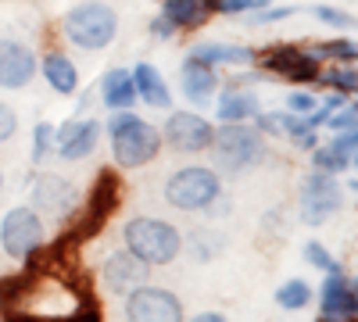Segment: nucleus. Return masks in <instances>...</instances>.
<instances>
[{
	"label": "nucleus",
	"mask_w": 358,
	"mask_h": 322,
	"mask_svg": "<svg viewBox=\"0 0 358 322\" xmlns=\"http://www.w3.org/2000/svg\"><path fill=\"white\" fill-rule=\"evenodd\" d=\"M108 133H111V151H115V161L118 165L140 168V165L158 158L162 136H158V129L147 122V119H140V115L118 111L115 119L108 122Z\"/></svg>",
	"instance_id": "1"
},
{
	"label": "nucleus",
	"mask_w": 358,
	"mask_h": 322,
	"mask_svg": "<svg viewBox=\"0 0 358 322\" xmlns=\"http://www.w3.org/2000/svg\"><path fill=\"white\" fill-rule=\"evenodd\" d=\"M118 33V18L108 4L101 0H86V4H76L65 15V36L83 47V50H104Z\"/></svg>",
	"instance_id": "2"
},
{
	"label": "nucleus",
	"mask_w": 358,
	"mask_h": 322,
	"mask_svg": "<svg viewBox=\"0 0 358 322\" xmlns=\"http://www.w3.org/2000/svg\"><path fill=\"white\" fill-rule=\"evenodd\" d=\"M126 251H133L140 261L147 265H165L179 254L183 247V237H179V229L162 222V219H133L126 226Z\"/></svg>",
	"instance_id": "3"
},
{
	"label": "nucleus",
	"mask_w": 358,
	"mask_h": 322,
	"mask_svg": "<svg viewBox=\"0 0 358 322\" xmlns=\"http://www.w3.org/2000/svg\"><path fill=\"white\" fill-rule=\"evenodd\" d=\"M212 147L219 158V168L226 172H244L251 165H258V158L265 154L262 133L244 126V122H222V129H215Z\"/></svg>",
	"instance_id": "4"
},
{
	"label": "nucleus",
	"mask_w": 358,
	"mask_h": 322,
	"mask_svg": "<svg viewBox=\"0 0 358 322\" xmlns=\"http://www.w3.org/2000/svg\"><path fill=\"white\" fill-rule=\"evenodd\" d=\"M219 175L212 168H201V165H187L169 175L165 183V200L179 212H197V208H208L215 197H219Z\"/></svg>",
	"instance_id": "5"
},
{
	"label": "nucleus",
	"mask_w": 358,
	"mask_h": 322,
	"mask_svg": "<svg viewBox=\"0 0 358 322\" xmlns=\"http://www.w3.org/2000/svg\"><path fill=\"white\" fill-rule=\"evenodd\" d=\"M0 244L11 258H33L43 247V219L36 208H11L0 222Z\"/></svg>",
	"instance_id": "6"
},
{
	"label": "nucleus",
	"mask_w": 358,
	"mask_h": 322,
	"mask_svg": "<svg viewBox=\"0 0 358 322\" xmlns=\"http://www.w3.org/2000/svg\"><path fill=\"white\" fill-rule=\"evenodd\" d=\"M297 200H301V219L308 226H319V222H326V215L337 212L344 204V193H341V186H337V180L330 172L315 168L312 175L301 180V193H297Z\"/></svg>",
	"instance_id": "7"
},
{
	"label": "nucleus",
	"mask_w": 358,
	"mask_h": 322,
	"mask_svg": "<svg viewBox=\"0 0 358 322\" xmlns=\"http://www.w3.org/2000/svg\"><path fill=\"white\" fill-rule=\"evenodd\" d=\"M126 319L129 322H183V305H179L172 290L136 286V290H129Z\"/></svg>",
	"instance_id": "8"
},
{
	"label": "nucleus",
	"mask_w": 358,
	"mask_h": 322,
	"mask_svg": "<svg viewBox=\"0 0 358 322\" xmlns=\"http://www.w3.org/2000/svg\"><path fill=\"white\" fill-rule=\"evenodd\" d=\"M118 197H122V183H118V175L111 168H104L97 175V183H94V193H90V204H86V215L79 222V233H76V240H86V237H94V233L104 229V222L115 215L118 208Z\"/></svg>",
	"instance_id": "9"
},
{
	"label": "nucleus",
	"mask_w": 358,
	"mask_h": 322,
	"mask_svg": "<svg viewBox=\"0 0 358 322\" xmlns=\"http://www.w3.org/2000/svg\"><path fill=\"white\" fill-rule=\"evenodd\" d=\"M262 65L268 72H276L290 82H315L319 79V61H315V54L312 50H301V47H294V43H276V47H268L262 54Z\"/></svg>",
	"instance_id": "10"
},
{
	"label": "nucleus",
	"mask_w": 358,
	"mask_h": 322,
	"mask_svg": "<svg viewBox=\"0 0 358 322\" xmlns=\"http://www.w3.org/2000/svg\"><path fill=\"white\" fill-rule=\"evenodd\" d=\"M212 136H215L212 122L201 119V115H194V111H176L172 119L165 122V140L172 143L176 151H183V154H197L204 147H212Z\"/></svg>",
	"instance_id": "11"
},
{
	"label": "nucleus",
	"mask_w": 358,
	"mask_h": 322,
	"mask_svg": "<svg viewBox=\"0 0 358 322\" xmlns=\"http://www.w3.org/2000/svg\"><path fill=\"white\" fill-rule=\"evenodd\" d=\"M36 75V54L18 40H0V90H22Z\"/></svg>",
	"instance_id": "12"
},
{
	"label": "nucleus",
	"mask_w": 358,
	"mask_h": 322,
	"mask_svg": "<svg viewBox=\"0 0 358 322\" xmlns=\"http://www.w3.org/2000/svg\"><path fill=\"white\" fill-rule=\"evenodd\" d=\"M355 319H358L355 286L341 272H330L322 283V322H355Z\"/></svg>",
	"instance_id": "13"
},
{
	"label": "nucleus",
	"mask_w": 358,
	"mask_h": 322,
	"mask_svg": "<svg viewBox=\"0 0 358 322\" xmlns=\"http://www.w3.org/2000/svg\"><path fill=\"white\" fill-rule=\"evenodd\" d=\"M97 136H101V126H97L94 119H76V122H65L62 129L54 133L57 158H65V161H79V158H86L90 151L97 147Z\"/></svg>",
	"instance_id": "14"
},
{
	"label": "nucleus",
	"mask_w": 358,
	"mask_h": 322,
	"mask_svg": "<svg viewBox=\"0 0 358 322\" xmlns=\"http://www.w3.org/2000/svg\"><path fill=\"white\" fill-rule=\"evenodd\" d=\"M147 261H140L133 251H118L104 261V283L115 290V294H129V290L147 283Z\"/></svg>",
	"instance_id": "15"
},
{
	"label": "nucleus",
	"mask_w": 358,
	"mask_h": 322,
	"mask_svg": "<svg viewBox=\"0 0 358 322\" xmlns=\"http://www.w3.org/2000/svg\"><path fill=\"white\" fill-rule=\"evenodd\" d=\"M33 204L43 215L65 219L72 212V204H76V190H72L69 180H62V175H40L36 186H33Z\"/></svg>",
	"instance_id": "16"
},
{
	"label": "nucleus",
	"mask_w": 358,
	"mask_h": 322,
	"mask_svg": "<svg viewBox=\"0 0 358 322\" xmlns=\"http://www.w3.org/2000/svg\"><path fill=\"white\" fill-rule=\"evenodd\" d=\"M215 86H219L215 68L204 65V61H194V57H187V65H183V94L194 104H212Z\"/></svg>",
	"instance_id": "17"
},
{
	"label": "nucleus",
	"mask_w": 358,
	"mask_h": 322,
	"mask_svg": "<svg viewBox=\"0 0 358 322\" xmlns=\"http://www.w3.org/2000/svg\"><path fill=\"white\" fill-rule=\"evenodd\" d=\"M101 94H104V104H108V108H115V111H129L133 101H136L133 72H126V68H108V75L101 79Z\"/></svg>",
	"instance_id": "18"
},
{
	"label": "nucleus",
	"mask_w": 358,
	"mask_h": 322,
	"mask_svg": "<svg viewBox=\"0 0 358 322\" xmlns=\"http://www.w3.org/2000/svg\"><path fill=\"white\" fill-rule=\"evenodd\" d=\"M133 82H136V94L151 104V108H169V104H172L165 79L158 75V68H151L147 61H140V65L133 68Z\"/></svg>",
	"instance_id": "19"
},
{
	"label": "nucleus",
	"mask_w": 358,
	"mask_h": 322,
	"mask_svg": "<svg viewBox=\"0 0 358 322\" xmlns=\"http://www.w3.org/2000/svg\"><path fill=\"white\" fill-rule=\"evenodd\" d=\"M190 57L194 61H204V65H248L251 61V50L248 47H229V43H201V47H194L190 50Z\"/></svg>",
	"instance_id": "20"
},
{
	"label": "nucleus",
	"mask_w": 358,
	"mask_h": 322,
	"mask_svg": "<svg viewBox=\"0 0 358 322\" xmlns=\"http://www.w3.org/2000/svg\"><path fill=\"white\" fill-rule=\"evenodd\" d=\"M43 79L54 86L57 94H72L79 86V72L72 65V57H65V54H47L43 57Z\"/></svg>",
	"instance_id": "21"
},
{
	"label": "nucleus",
	"mask_w": 358,
	"mask_h": 322,
	"mask_svg": "<svg viewBox=\"0 0 358 322\" xmlns=\"http://www.w3.org/2000/svg\"><path fill=\"white\" fill-rule=\"evenodd\" d=\"M215 115H219V122H248V119H255L258 115V101H255V94H241V90H226L222 94V101H219V108H215Z\"/></svg>",
	"instance_id": "22"
},
{
	"label": "nucleus",
	"mask_w": 358,
	"mask_h": 322,
	"mask_svg": "<svg viewBox=\"0 0 358 322\" xmlns=\"http://www.w3.org/2000/svg\"><path fill=\"white\" fill-rule=\"evenodd\" d=\"M162 15H165L176 29H197L212 11H208L204 0H165Z\"/></svg>",
	"instance_id": "23"
},
{
	"label": "nucleus",
	"mask_w": 358,
	"mask_h": 322,
	"mask_svg": "<svg viewBox=\"0 0 358 322\" xmlns=\"http://www.w3.org/2000/svg\"><path fill=\"white\" fill-rule=\"evenodd\" d=\"M276 301H280V308L297 312V308H305V305L312 301V286H308L305 279H287V283L276 290Z\"/></svg>",
	"instance_id": "24"
},
{
	"label": "nucleus",
	"mask_w": 358,
	"mask_h": 322,
	"mask_svg": "<svg viewBox=\"0 0 358 322\" xmlns=\"http://www.w3.org/2000/svg\"><path fill=\"white\" fill-rule=\"evenodd\" d=\"M258 129H265V133H276V136H280V133H287L290 140H297V136H301L308 126H305V122H297L294 115L287 111V115H258Z\"/></svg>",
	"instance_id": "25"
},
{
	"label": "nucleus",
	"mask_w": 358,
	"mask_h": 322,
	"mask_svg": "<svg viewBox=\"0 0 358 322\" xmlns=\"http://www.w3.org/2000/svg\"><path fill=\"white\" fill-rule=\"evenodd\" d=\"M312 54H322V57H330V61H358V43H351V40H326Z\"/></svg>",
	"instance_id": "26"
},
{
	"label": "nucleus",
	"mask_w": 358,
	"mask_h": 322,
	"mask_svg": "<svg viewBox=\"0 0 358 322\" xmlns=\"http://www.w3.org/2000/svg\"><path fill=\"white\" fill-rule=\"evenodd\" d=\"M312 161H315V168H319V172L337 175L341 168H348V165H351V154H344V151H337V147H319Z\"/></svg>",
	"instance_id": "27"
},
{
	"label": "nucleus",
	"mask_w": 358,
	"mask_h": 322,
	"mask_svg": "<svg viewBox=\"0 0 358 322\" xmlns=\"http://www.w3.org/2000/svg\"><path fill=\"white\" fill-rule=\"evenodd\" d=\"M319 79L330 86V90H337V94L358 90V72L355 68H330V72H319Z\"/></svg>",
	"instance_id": "28"
},
{
	"label": "nucleus",
	"mask_w": 358,
	"mask_h": 322,
	"mask_svg": "<svg viewBox=\"0 0 358 322\" xmlns=\"http://www.w3.org/2000/svg\"><path fill=\"white\" fill-rule=\"evenodd\" d=\"M204 4L215 15H248V11L265 8V0H204Z\"/></svg>",
	"instance_id": "29"
},
{
	"label": "nucleus",
	"mask_w": 358,
	"mask_h": 322,
	"mask_svg": "<svg viewBox=\"0 0 358 322\" xmlns=\"http://www.w3.org/2000/svg\"><path fill=\"white\" fill-rule=\"evenodd\" d=\"M305 261H308V265H315V269H322L326 276H330V272H341L337 258H330V251H326L322 244H308V247H305Z\"/></svg>",
	"instance_id": "30"
},
{
	"label": "nucleus",
	"mask_w": 358,
	"mask_h": 322,
	"mask_svg": "<svg viewBox=\"0 0 358 322\" xmlns=\"http://www.w3.org/2000/svg\"><path fill=\"white\" fill-rule=\"evenodd\" d=\"M50 147H54V126L50 122H40L33 129V161H43L50 154Z\"/></svg>",
	"instance_id": "31"
},
{
	"label": "nucleus",
	"mask_w": 358,
	"mask_h": 322,
	"mask_svg": "<svg viewBox=\"0 0 358 322\" xmlns=\"http://www.w3.org/2000/svg\"><path fill=\"white\" fill-rule=\"evenodd\" d=\"M312 15H315L319 22H326V25H337V29H355V18H351L348 11H341V8H326V4H319V8H312Z\"/></svg>",
	"instance_id": "32"
},
{
	"label": "nucleus",
	"mask_w": 358,
	"mask_h": 322,
	"mask_svg": "<svg viewBox=\"0 0 358 322\" xmlns=\"http://www.w3.org/2000/svg\"><path fill=\"white\" fill-rule=\"evenodd\" d=\"M315 108H319V101H315L312 94H290V97H287V111H290V115H312Z\"/></svg>",
	"instance_id": "33"
},
{
	"label": "nucleus",
	"mask_w": 358,
	"mask_h": 322,
	"mask_svg": "<svg viewBox=\"0 0 358 322\" xmlns=\"http://www.w3.org/2000/svg\"><path fill=\"white\" fill-rule=\"evenodd\" d=\"M290 15H294V8H262L258 15H248V22L251 25H268V22H283Z\"/></svg>",
	"instance_id": "34"
},
{
	"label": "nucleus",
	"mask_w": 358,
	"mask_h": 322,
	"mask_svg": "<svg viewBox=\"0 0 358 322\" xmlns=\"http://www.w3.org/2000/svg\"><path fill=\"white\" fill-rule=\"evenodd\" d=\"M330 129H337V133H344V129H358V108H348V111H334L330 119Z\"/></svg>",
	"instance_id": "35"
},
{
	"label": "nucleus",
	"mask_w": 358,
	"mask_h": 322,
	"mask_svg": "<svg viewBox=\"0 0 358 322\" xmlns=\"http://www.w3.org/2000/svg\"><path fill=\"white\" fill-rule=\"evenodd\" d=\"M15 129H18V115H15V108H11V104H0V143L11 140Z\"/></svg>",
	"instance_id": "36"
},
{
	"label": "nucleus",
	"mask_w": 358,
	"mask_h": 322,
	"mask_svg": "<svg viewBox=\"0 0 358 322\" xmlns=\"http://www.w3.org/2000/svg\"><path fill=\"white\" fill-rule=\"evenodd\" d=\"M330 147H337V151H344V154H355V151H358V129L337 133V136L330 140Z\"/></svg>",
	"instance_id": "37"
},
{
	"label": "nucleus",
	"mask_w": 358,
	"mask_h": 322,
	"mask_svg": "<svg viewBox=\"0 0 358 322\" xmlns=\"http://www.w3.org/2000/svg\"><path fill=\"white\" fill-rule=\"evenodd\" d=\"M65 322H101V312H97L94 305H90V301H86V305H83L79 312H72V315H69Z\"/></svg>",
	"instance_id": "38"
},
{
	"label": "nucleus",
	"mask_w": 358,
	"mask_h": 322,
	"mask_svg": "<svg viewBox=\"0 0 358 322\" xmlns=\"http://www.w3.org/2000/svg\"><path fill=\"white\" fill-rule=\"evenodd\" d=\"M151 33H155V36H158V40H169V36H172V33H176V25H172V22H169V18H165V15H158V18H155V22H151Z\"/></svg>",
	"instance_id": "39"
},
{
	"label": "nucleus",
	"mask_w": 358,
	"mask_h": 322,
	"mask_svg": "<svg viewBox=\"0 0 358 322\" xmlns=\"http://www.w3.org/2000/svg\"><path fill=\"white\" fill-rule=\"evenodd\" d=\"M194 322H226L222 315H215V312H204V315H197Z\"/></svg>",
	"instance_id": "40"
},
{
	"label": "nucleus",
	"mask_w": 358,
	"mask_h": 322,
	"mask_svg": "<svg viewBox=\"0 0 358 322\" xmlns=\"http://www.w3.org/2000/svg\"><path fill=\"white\" fill-rule=\"evenodd\" d=\"M0 193H4V172H0Z\"/></svg>",
	"instance_id": "41"
},
{
	"label": "nucleus",
	"mask_w": 358,
	"mask_h": 322,
	"mask_svg": "<svg viewBox=\"0 0 358 322\" xmlns=\"http://www.w3.org/2000/svg\"><path fill=\"white\" fill-rule=\"evenodd\" d=\"M351 161H355V165H358V151H355V154H351Z\"/></svg>",
	"instance_id": "42"
},
{
	"label": "nucleus",
	"mask_w": 358,
	"mask_h": 322,
	"mask_svg": "<svg viewBox=\"0 0 358 322\" xmlns=\"http://www.w3.org/2000/svg\"><path fill=\"white\" fill-rule=\"evenodd\" d=\"M355 294H358V283H355Z\"/></svg>",
	"instance_id": "43"
},
{
	"label": "nucleus",
	"mask_w": 358,
	"mask_h": 322,
	"mask_svg": "<svg viewBox=\"0 0 358 322\" xmlns=\"http://www.w3.org/2000/svg\"><path fill=\"white\" fill-rule=\"evenodd\" d=\"M355 190H358V183H355Z\"/></svg>",
	"instance_id": "44"
}]
</instances>
